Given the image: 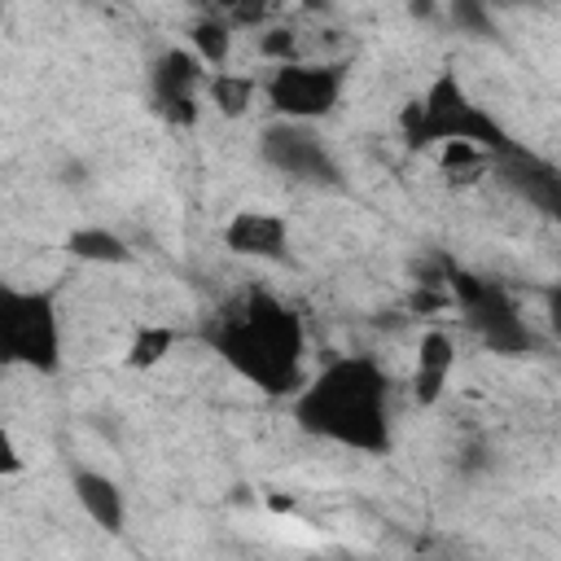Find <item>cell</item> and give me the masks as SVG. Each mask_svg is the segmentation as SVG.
<instances>
[{"label": "cell", "instance_id": "1", "mask_svg": "<svg viewBox=\"0 0 561 561\" xmlns=\"http://www.w3.org/2000/svg\"><path fill=\"white\" fill-rule=\"evenodd\" d=\"M206 337L219 351V359L237 377L259 386L263 394H289L294 399L307 381V373H302V359H307L302 316L263 289H250L237 302H228L210 320Z\"/></svg>", "mask_w": 561, "mask_h": 561}, {"label": "cell", "instance_id": "2", "mask_svg": "<svg viewBox=\"0 0 561 561\" xmlns=\"http://www.w3.org/2000/svg\"><path fill=\"white\" fill-rule=\"evenodd\" d=\"M294 421H298V430H307L324 443L364 451V456L390 451V377H386V368L368 355L329 359L294 394Z\"/></svg>", "mask_w": 561, "mask_h": 561}, {"label": "cell", "instance_id": "3", "mask_svg": "<svg viewBox=\"0 0 561 561\" xmlns=\"http://www.w3.org/2000/svg\"><path fill=\"white\" fill-rule=\"evenodd\" d=\"M399 131H403V145L412 153L438 149V145H451V140H469V145H478L495 158L517 149V140H508V131L465 92L456 70H438L430 79V88L399 110Z\"/></svg>", "mask_w": 561, "mask_h": 561}, {"label": "cell", "instance_id": "4", "mask_svg": "<svg viewBox=\"0 0 561 561\" xmlns=\"http://www.w3.org/2000/svg\"><path fill=\"white\" fill-rule=\"evenodd\" d=\"M0 359L39 377L61 368V316L48 289H0Z\"/></svg>", "mask_w": 561, "mask_h": 561}, {"label": "cell", "instance_id": "5", "mask_svg": "<svg viewBox=\"0 0 561 561\" xmlns=\"http://www.w3.org/2000/svg\"><path fill=\"white\" fill-rule=\"evenodd\" d=\"M346 92V66L342 61H280L263 79V101L276 118L289 123H320L337 110Z\"/></svg>", "mask_w": 561, "mask_h": 561}, {"label": "cell", "instance_id": "6", "mask_svg": "<svg viewBox=\"0 0 561 561\" xmlns=\"http://www.w3.org/2000/svg\"><path fill=\"white\" fill-rule=\"evenodd\" d=\"M447 294L451 302L465 311L469 329L495 351V355H526L535 346L530 337V324L522 320L517 302L495 285V280H482L465 267H447Z\"/></svg>", "mask_w": 561, "mask_h": 561}, {"label": "cell", "instance_id": "7", "mask_svg": "<svg viewBox=\"0 0 561 561\" xmlns=\"http://www.w3.org/2000/svg\"><path fill=\"white\" fill-rule=\"evenodd\" d=\"M206 61L193 48H162L149 66V105L167 127H197L206 96Z\"/></svg>", "mask_w": 561, "mask_h": 561}, {"label": "cell", "instance_id": "8", "mask_svg": "<svg viewBox=\"0 0 561 561\" xmlns=\"http://www.w3.org/2000/svg\"><path fill=\"white\" fill-rule=\"evenodd\" d=\"M259 153L272 171L298 180V184H320V188H337L342 171L333 162V153L324 149V140L311 131V123H289L276 118L272 127H263L259 136Z\"/></svg>", "mask_w": 561, "mask_h": 561}, {"label": "cell", "instance_id": "9", "mask_svg": "<svg viewBox=\"0 0 561 561\" xmlns=\"http://www.w3.org/2000/svg\"><path fill=\"white\" fill-rule=\"evenodd\" d=\"M224 245L254 263H280L289 259V224L276 210H237L224 224Z\"/></svg>", "mask_w": 561, "mask_h": 561}, {"label": "cell", "instance_id": "10", "mask_svg": "<svg viewBox=\"0 0 561 561\" xmlns=\"http://www.w3.org/2000/svg\"><path fill=\"white\" fill-rule=\"evenodd\" d=\"M495 175H504V184H508L517 197H526L530 206H539V210H548L552 219H561V171H557V167L539 162L535 153H526V149L517 145L513 153L495 158Z\"/></svg>", "mask_w": 561, "mask_h": 561}, {"label": "cell", "instance_id": "11", "mask_svg": "<svg viewBox=\"0 0 561 561\" xmlns=\"http://www.w3.org/2000/svg\"><path fill=\"white\" fill-rule=\"evenodd\" d=\"M451 373H456V342H451V333H443V329L421 333L416 359H412V381H408L412 386V399L421 408H434L447 394Z\"/></svg>", "mask_w": 561, "mask_h": 561}, {"label": "cell", "instance_id": "12", "mask_svg": "<svg viewBox=\"0 0 561 561\" xmlns=\"http://www.w3.org/2000/svg\"><path fill=\"white\" fill-rule=\"evenodd\" d=\"M70 491L79 500V508L88 513L92 526H101L105 535H118L123 522H127V504H123V491L110 473L101 469H75L70 473Z\"/></svg>", "mask_w": 561, "mask_h": 561}, {"label": "cell", "instance_id": "13", "mask_svg": "<svg viewBox=\"0 0 561 561\" xmlns=\"http://www.w3.org/2000/svg\"><path fill=\"white\" fill-rule=\"evenodd\" d=\"M259 92H263V83L254 75H241V70H210L206 75V101L224 118H245L254 110Z\"/></svg>", "mask_w": 561, "mask_h": 561}, {"label": "cell", "instance_id": "14", "mask_svg": "<svg viewBox=\"0 0 561 561\" xmlns=\"http://www.w3.org/2000/svg\"><path fill=\"white\" fill-rule=\"evenodd\" d=\"M66 254L79 259V263H101V267H123V263H131V245H127L114 228H101V224L70 228V232H66Z\"/></svg>", "mask_w": 561, "mask_h": 561}, {"label": "cell", "instance_id": "15", "mask_svg": "<svg viewBox=\"0 0 561 561\" xmlns=\"http://www.w3.org/2000/svg\"><path fill=\"white\" fill-rule=\"evenodd\" d=\"M188 48H193L210 70H224L228 57H232V22H228V13H202V18L188 26Z\"/></svg>", "mask_w": 561, "mask_h": 561}, {"label": "cell", "instance_id": "16", "mask_svg": "<svg viewBox=\"0 0 561 561\" xmlns=\"http://www.w3.org/2000/svg\"><path fill=\"white\" fill-rule=\"evenodd\" d=\"M175 346H180V329H171V324H140V329L127 337L123 364H127V368H136V373H145V368L162 364Z\"/></svg>", "mask_w": 561, "mask_h": 561}, {"label": "cell", "instance_id": "17", "mask_svg": "<svg viewBox=\"0 0 561 561\" xmlns=\"http://www.w3.org/2000/svg\"><path fill=\"white\" fill-rule=\"evenodd\" d=\"M447 13L456 22V31L473 35V39H491L495 35V18H491V4L486 0H451Z\"/></svg>", "mask_w": 561, "mask_h": 561}, {"label": "cell", "instance_id": "18", "mask_svg": "<svg viewBox=\"0 0 561 561\" xmlns=\"http://www.w3.org/2000/svg\"><path fill=\"white\" fill-rule=\"evenodd\" d=\"M259 53H263L272 66H280V61H298V31L285 26V22H267L263 35H259Z\"/></svg>", "mask_w": 561, "mask_h": 561}, {"label": "cell", "instance_id": "19", "mask_svg": "<svg viewBox=\"0 0 561 561\" xmlns=\"http://www.w3.org/2000/svg\"><path fill=\"white\" fill-rule=\"evenodd\" d=\"M543 316H548V329L561 337V280H557V285L543 294Z\"/></svg>", "mask_w": 561, "mask_h": 561}, {"label": "cell", "instance_id": "20", "mask_svg": "<svg viewBox=\"0 0 561 561\" xmlns=\"http://www.w3.org/2000/svg\"><path fill=\"white\" fill-rule=\"evenodd\" d=\"M0 473H4V478L22 473V456H18V447H13V434H4V465H0Z\"/></svg>", "mask_w": 561, "mask_h": 561}, {"label": "cell", "instance_id": "21", "mask_svg": "<svg viewBox=\"0 0 561 561\" xmlns=\"http://www.w3.org/2000/svg\"><path fill=\"white\" fill-rule=\"evenodd\" d=\"M408 13L412 18H430L434 13V0H408Z\"/></svg>", "mask_w": 561, "mask_h": 561}, {"label": "cell", "instance_id": "22", "mask_svg": "<svg viewBox=\"0 0 561 561\" xmlns=\"http://www.w3.org/2000/svg\"><path fill=\"white\" fill-rule=\"evenodd\" d=\"M486 4H526V0H486Z\"/></svg>", "mask_w": 561, "mask_h": 561}, {"label": "cell", "instance_id": "23", "mask_svg": "<svg viewBox=\"0 0 561 561\" xmlns=\"http://www.w3.org/2000/svg\"><path fill=\"white\" fill-rule=\"evenodd\" d=\"M188 4H206V0H188Z\"/></svg>", "mask_w": 561, "mask_h": 561}]
</instances>
